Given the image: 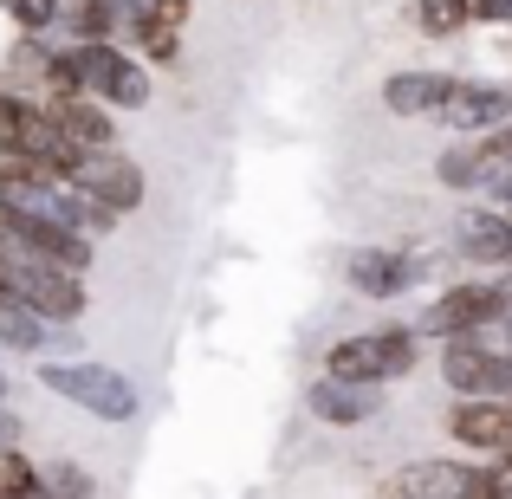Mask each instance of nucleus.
<instances>
[{"instance_id":"nucleus-1","label":"nucleus","mask_w":512,"mask_h":499,"mask_svg":"<svg viewBox=\"0 0 512 499\" xmlns=\"http://www.w3.org/2000/svg\"><path fill=\"white\" fill-rule=\"evenodd\" d=\"M0 299L26 305L46 325H78L85 318V273H65L46 260H20V253H0Z\"/></svg>"},{"instance_id":"nucleus-2","label":"nucleus","mask_w":512,"mask_h":499,"mask_svg":"<svg viewBox=\"0 0 512 499\" xmlns=\"http://www.w3.org/2000/svg\"><path fill=\"white\" fill-rule=\"evenodd\" d=\"M39 383H46L52 396H65V402H72V409L98 415V422H130V415L143 409L137 383H130L124 370H111V363H91V357L39 363Z\"/></svg>"},{"instance_id":"nucleus-3","label":"nucleus","mask_w":512,"mask_h":499,"mask_svg":"<svg viewBox=\"0 0 512 499\" xmlns=\"http://www.w3.org/2000/svg\"><path fill=\"white\" fill-rule=\"evenodd\" d=\"M65 65H72V85L98 104H117V111H143V104H150V72H143L130 52H117L111 39H78V46H65Z\"/></svg>"},{"instance_id":"nucleus-4","label":"nucleus","mask_w":512,"mask_h":499,"mask_svg":"<svg viewBox=\"0 0 512 499\" xmlns=\"http://www.w3.org/2000/svg\"><path fill=\"white\" fill-rule=\"evenodd\" d=\"M415 370V331H350L331 344V376L344 383H396V376Z\"/></svg>"},{"instance_id":"nucleus-5","label":"nucleus","mask_w":512,"mask_h":499,"mask_svg":"<svg viewBox=\"0 0 512 499\" xmlns=\"http://www.w3.org/2000/svg\"><path fill=\"white\" fill-rule=\"evenodd\" d=\"M389 499H512L506 467H474V461H415L389 487Z\"/></svg>"},{"instance_id":"nucleus-6","label":"nucleus","mask_w":512,"mask_h":499,"mask_svg":"<svg viewBox=\"0 0 512 499\" xmlns=\"http://www.w3.org/2000/svg\"><path fill=\"white\" fill-rule=\"evenodd\" d=\"M500 318H512V299H506V286H448L435 305L422 312V325L415 331H428V337H474V331H493Z\"/></svg>"},{"instance_id":"nucleus-7","label":"nucleus","mask_w":512,"mask_h":499,"mask_svg":"<svg viewBox=\"0 0 512 499\" xmlns=\"http://www.w3.org/2000/svg\"><path fill=\"white\" fill-rule=\"evenodd\" d=\"M59 182L78 188V195H91L98 208H111V214H130V208L143 201V169L130 163L117 143H111V150H85L72 169L59 175Z\"/></svg>"},{"instance_id":"nucleus-8","label":"nucleus","mask_w":512,"mask_h":499,"mask_svg":"<svg viewBox=\"0 0 512 499\" xmlns=\"http://www.w3.org/2000/svg\"><path fill=\"white\" fill-rule=\"evenodd\" d=\"M435 124L461 130V137H487V130L512 124V91L506 85H480V78H454L448 98L435 104Z\"/></svg>"},{"instance_id":"nucleus-9","label":"nucleus","mask_w":512,"mask_h":499,"mask_svg":"<svg viewBox=\"0 0 512 499\" xmlns=\"http://www.w3.org/2000/svg\"><path fill=\"white\" fill-rule=\"evenodd\" d=\"M0 253H20V260H46V266H65V273H85L91 266V247L46 221H26V214L0 208Z\"/></svg>"},{"instance_id":"nucleus-10","label":"nucleus","mask_w":512,"mask_h":499,"mask_svg":"<svg viewBox=\"0 0 512 499\" xmlns=\"http://www.w3.org/2000/svg\"><path fill=\"white\" fill-rule=\"evenodd\" d=\"M441 376L448 389L461 396H500V376H506V350L487 344V337H441Z\"/></svg>"},{"instance_id":"nucleus-11","label":"nucleus","mask_w":512,"mask_h":499,"mask_svg":"<svg viewBox=\"0 0 512 499\" xmlns=\"http://www.w3.org/2000/svg\"><path fill=\"white\" fill-rule=\"evenodd\" d=\"M454 253L474 266H512V214L500 208H461L454 214Z\"/></svg>"},{"instance_id":"nucleus-12","label":"nucleus","mask_w":512,"mask_h":499,"mask_svg":"<svg viewBox=\"0 0 512 499\" xmlns=\"http://www.w3.org/2000/svg\"><path fill=\"white\" fill-rule=\"evenodd\" d=\"M448 435L461 441V448L500 454L506 435H512V402L506 396H467L461 409H448Z\"/></svg>"},{"instance_id":"nucleus-13","label":"nucleus","mask_w":512,"mask_h":499,"mask_svg":"<svg viewBox=\"0 0 512 499\" xmlns=\"http://www.w3.org/2000/svg\"><path fill=\"white\" fill-rule=\"evenodd\" d=\"M415 273H422V266L402 260V253H389V247H350V260H344V279L363 292V299H396V292L415 286Z\"/></svg>"},{"instance_id":"nucleus-14","label":"nucleus","mask_w":512,"mask_h":499,"mask_svg":"<svg viewBox=\"0 0 512 499\" xmlns=\"http://www.w3.org/2000/svg\"><path fill=\"white\" fill-rule=\"evenodd\" d=\"M305 409H312L318 422H331V428H363L376 409H383V396H376L370 383H344V376H325V383H312Z\"/></svg>"},{"instance_id":"nucleus-15","label":"nucleus","mask_w":512,"mask_h":499,"mask_svg":"<svg viewBox=\"0 0 512 499\" xmlns=\"http://www.w3.org/2000/svg\"><path fill=\"white\" fill-rule=\"evenodd\" d=\"M46 117L78 143V150H111V143H117L111 111H104L98 98H78V91H72V98H46Z\"/></svg>"},{"instance_id":"nucleus-16","label":"nucleus","mask_w":512,"mask_h":499,"mask_svg":"<svg viewBox=\"0 0 512 499\" xmlns=\"http://www.w3.org/2000/svg\"><path fill=\"white\" fill-rule=\"evenodd\" d=\"M454 78L448 72H396L383 85V111L389 117H435V104L448 98Z\"/></svg>"},{"instance_id":"nucleus-17","label":"nucleus","mask_w":512,"mask_h":499,"mask_svg":"<svg viewBox=\"0 0 512 499\" xmlns=\"http://www.w3.org/2000/svg\"><path fill=\"white\" fill-rule=\"evenodd\" d=\"M65 325H46V318H33L26 305H13V299H0V344L7 350H39V344H52Z\"/></svg>"},{"instance_id":"nucleus-18","label":"nucleus","mask_w":512,"mask_h":499,"mask_svg":"<svg viewBox=\"0 0 512 499\" xmlns=\"http://www.w3.org/2000/svg\"><path fill=\"white\" fill-rule=\"evenodd\" d=\"M467 20H474L467 0H415V26H422L428 39H454Z\"/></svg>"},{"instance_id":"nucleus-19","label":"nucleus","mask_w":512,"mask_h":499,"mask_svg":"<svg viewBox=\"0 0 512 499\" xmlns=\"http://www.w3.org/2000/svg\"><path fill=\"white\" fill-rule=\"evenodd\" d=\"M39 493L46 499H91V474L72 461H52V467H39Z\"/></svg>"},{"instance_id":"nucleus-20","label":"nucleus","mask_w":512,"mask_h":499,"mask_svg":"<svg viewBox=\"0 0 512 499\" xmlns=\"http://www.w3.org/2000/svg\"><path fill=\"white\" fill-rule=\"evenodd\" d=\"M480 169H487V150H480V143H467V150H448V156L435 163V175H441L448 188H474Z\"/></svg>"},{"instance_id":"nucleus-21","label":"nucleus","mask_w":512,"mask_h":499,"mask_svg":"<svg viewBox=\"0 0 512 499\" xmlns=\"http://www.w3.org/2000/svg\"><path fill=\"white\" fill-rule=\"evenodd\" d=\"M7 20L20 26L26 39H39L52 20H59V0H7Z\"/></svg>"},{"instance_id":"nucleus-22","label":"nucleus","mask_w":512,"mask_h":499,"mask_svg":"<svg viewBox=\"0 0 512 499\" xmlns=\"http://www.w3.org/2000/svg\"><path fill=\"white\" fill-rule=\"evenodd\" d=\"M188 13H195V0H150V7H143L137 20H150V26H169V33H182V26H188Z\"/></svg>"},{"instance_id":"nucleus-23","label":"nucleus","mask_w":512,"mask_h":499,"mask_svg":"<svg viewBox=\"0 0 512 499\" xmlns=\"http://www.w3.org/2000/svg\"><path fill=\"white\" fill-rule=\"evenodd\" d=\"M467 7H474L480 20H500V26H512V0H467Z\"/></svg>"},{"instance_id":"nucleus-24","label":"nucleus","mask_w":512,"mask_h":499,"mask_svg":"<svg viewBox=\"0 0 512 499\" xmlns=\"http://www.w3.org/2000/svg\"><path fill=\"white\" fill-rule=\"evenodd\" d=\"M0 402H7V370H0Z\"/></svg>"}]
</instances>
